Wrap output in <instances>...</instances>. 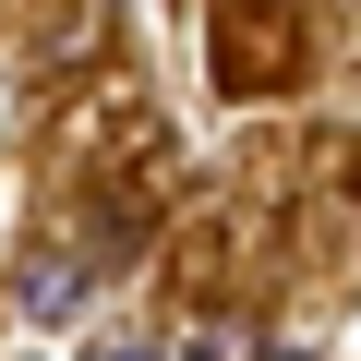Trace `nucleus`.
<instances>
[{
    "label": "nucleus",
    "instance_id": "nucleus-1",
    "mask_svg": "<svg viewBox=\"0 0 361 361\" xmlns=\"http://www.w3.org/2000/svg\"><path fill=\"white\" fill-rule=\"evenodd\" d=\"M85 289H97V265H85V253H25L13 313H25V325H73V313H85Z\"/></svg>",
    "mask_w": 361,
    "mask_h": 361
},
{
    "label": "nucleus",
    "instance_id": "nucleus-2",
    "mask_svg": "<svg viewBox=\"0 0 361 361\" xmlns=\"http://www.w3.org/2000/svg\"><path fill=\"white\" fill-rule=\"evenodd\" d=\"M97 361H169V337H157V325H109V337H97Z\"/></svg>",
    "mask_w": 361,
    "mask_h": 361
}]
</instances>
